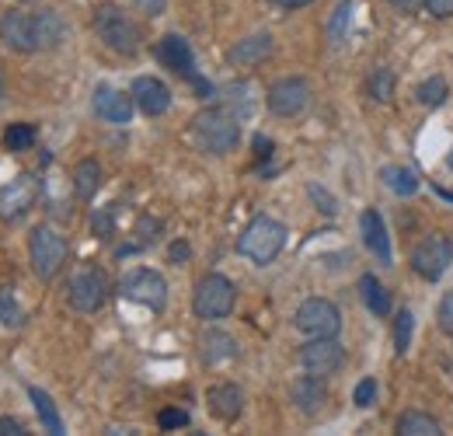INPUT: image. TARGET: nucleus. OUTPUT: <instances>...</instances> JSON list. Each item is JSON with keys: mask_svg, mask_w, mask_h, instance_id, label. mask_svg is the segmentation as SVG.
Masks as SVG:
<instances>
[{"mask_svg": "<svg viewBox=\"0 0 453 436\" xmlns=\"http://www.w3.org/2000/svg\"><path fill=\"white\" fill-rule=\"evenodd\" d=\"M192 140H196L199 151H206V154H230V151L237 147V140H241L237 115L226 112L224 105L196 112V119H192Z\"/></svg>", "mask_w": 453, "mask_h": 436, "instance_id": "f257e3e1", "label": "nucleus"}, {"mask_svg": "<svg viewBox=\"0 0 453 436\" xmlns=\"http://www.w3.org/2000/svg\"><path fill=\"white\" fill-rule=\"evenodd\" d=\"M286 245V223L276 217H255L237 237V255H244L255 266H269Z\"/></svg>", "mask_w": 453, "mask_h": 436, "instance_id": "f03ea898", "label": "nucleus"}, {"mask_svg": "<svg viewBox=\"0 0 453 436\" xmlns=\"http://www.w3.org/2000/svg\"><path fill=\"white\" fill-rule=\"evenodd\" d=\"M95 35L119 56H136L143 46V32L140 25L115 4H102L95 11Z\"/></svg>", "mask_w": 453, "mask_h": 436, "instance_id": "7ed1b4c3", "label": "nucleus"}, {"mask_svg": "<svg viewBox=\"0 0 453 436\" xmlns=\"http://www.w3.org/2000/svg\"><path fill=\"white\" fill-rule=\"evenodd\" d=\"M237 304V286L220 273L203 276L196 283V293H192V311L203 318V322H220L234 311Z\"/></svg>", "mask_w": 453, "mask_h": 436, "instance_id": "20e7f679", "label": "nucleus"}, {"mask_svg": "<svg viewBox=\"0 0 453 436\" xmlns=\"http://www.w3.org/2000/svg\"><path fill=\"white\" fill-rule=\"evenodd\" d=\"M28 259H32V273L39 279H53L66 262V237L53 227L39 223L28 237Z\"/></svg>", "mask_w": 453, "mask_h": 436, "instance_id": "39448f33", "label": "nucleus"}, {"mask_svg": "<svg viewBox=\"0 0 453 436\" xmlns=\"http://www.w3.org/2000/svg\"><path fill=\"white\" fill-rule=\"evenodd\" d=\"M119 293L133 304H143L150 311H165L168 308V279L157 269H129L119 279Z\"/></svg>", "mask_w": 453, "mask_h": 436, "instance_id": "423d86ee", "label": "nucleus"}, {"mask_svg": "<svg viewBox=\"0 0 453 436\" xmlns=\"http://www.w3.org/2000/svg\"><path fill=\"white\" fill-rule=\"evenodd\" d=\"M105 297H109V279H105L102 269H95V266L77 269V273L70 276V283H66V300H70V308L81 311V315L102 311Z\"/></svg>", "mask_w": 453, "mask_h": 436, "instance_id": "0eeeda50", "label": "nucleus"}, {"mask_svg": "<svg viewBox=\"0 0 453 436\" xmlns=\"http://www.w3.org/2000/svg\"><path fill=\"white\" fill-rule=\"evenodd\" d=\"M311 102H314V88H311V81H303V77H283V81H276V84L269 88V95H265L269 112L280 115V119H296V115H303V112L311 109Z\"/></svg>", "mask_w": 453, "mask_h": 436, "instance_id": "6e6552de", "label": "nucleus"}, {"mask_svg": "<svg viewBox=\"0 0 453 436\" xmlns=\"http://www.w3.org/2000/svg\"><path fill=\"white\" fill-rule=\"evenodd\" d=\"M293 325H296V331H303L307 339H328V335H339L342 315L332 300L311 297V300H303V304L296 308Z\"/></svg>", "mask_w": 453, "mask_h": 436, "instance_id": "1a4fd4ad", "label": "nucleus"}, {"mask_svg": "<svg viewBox=\"0 0 453 436\" xmlns=\"http://www.w3.org/2000/svg\"><path fill=\"white\" fill-rule=\"evenodd\" d=\"M453 262V245L443 234H426L415 248H411V269L422 276L426 283H436L447 273V266Z\"/></svg>", "mask_w": 453, "mask_h": 436, "instance_id": "9d476101", "label": "nucleus"}, {"mask_svg": "<svg viewBox=\"0 0 453 436\" xmlns=\"http://www.w3.org/2000/svg\"><path fill=\"white\" fill-rule=\"evenodd\" d=\"M154 56L165 63V66H171L174 74H181L185 81H192V88L199 91V95H210V84L199 77V70H196V56H192V46L181 39V35H165L161 43H157V50H154Z\"/></svg>", "mask_w": 453, "mask_h": 436, "instance_id": "9b49d317", "label": "nucleus"}, {"mask_svg": "<svg viewBox=\"0 0 453 436\" xmlns=\"http://www.w3.org/2000/svg\"><path fill=\"white\" fill-rule=\"evenodd\" d=\"M345 360V349L339 346L335 335L328 339H311L307 346H300V367L303 374H314V378H332Z\"/></svg>", "mask_w": 453, "mask_h": 436, "instance_id": "f8f14e48", "label": "nucleus"}, {"mask_svg": "<svg viewBox=\"0 0 453 436\" xmlns=\"http://www.w3.org/2000/svg\"><path fill=\"white\" fill-rule=\"evenodd\" d=\"M0 43L14 53H35L39 43H35V18L11 7L0 14Z\"/></svg>", "mask_w": 453, "mask_h": 436, "instance_id": "ddd939ff", "label": "nucleus"}, {"mask_svg": "<svg viewBox=\"0 0 453 436\" xmlns=\"http://www.w3.org/2000/svg\"><path fill=\"white\" fill-rule=\"evenodd\" d=\"M39 199V182L32 175H18L11 185L0 189V217L4 220H18L25 217Z\"/></svg>", "mask_w": 453, "mask_h": 436, "instance_id": "4468645a", "label": "nucleus"}, {"mask_svg": "<svg viewBox=\"0 0 453 436\" xmlns=\"http://www.w3.org/2000/svg\"><path fill=\"white\" fill-rule=\"evenodd\" d=\"M129 95L143 115H165L171 109V88L157 77H136Z\"/></svg>", "mask_w": 453, "mask_h": 436, "instance_id": "2eb2a0df", "label": "nucleus"}, {"mask_svg": "<svg viewBox=\"0 0 453 436\" xmlns=\"http://www.w3.org/2000/svg\"><path fill=\"white\" fill-rule=\"evenodd\" d=\"M359 234H363V245H366L384 266L395 262V255H391V237H388V223H384V217H380L377 210H363V217H359Z\"/></svg>", "mask_w": 453, "mask_h": 436, "instance_id": "dca6fc26", "label": "nucleus"}, {"mask_svg": "<svg viewBox=\"0 0 453 436\" xmlns=\"http://www.w3.org/2000/svg\"><path fill=\"white\" fill-rule=\"evenodd\" d=\"M133 109H136V102H133V95H126V91H115L109 84H102V88L95 91V112H98L105 122L126 126V122L133 119Z\"/></svg>", "mask_w": 453, "mask_h": 436, "instance_id": "f3484780", "label": "nucleus"}, {"mask_svg": "<svg viewBox=\"0 0 453 436\" xmlns=\"http://www.w3.org/2000/svg\"><path fill=\"white\" fill-rule=\"evenodd\" d=\"M269 56H273V35L269 32H255V35H248V39H241V43H234L226 50V63L230 66H258Z\"/></svg>", "mask_w": 453, "mask_h": 436, "instance_id": "a211bd4d", "label": "nucleus"}, {"mask_svg": "<svg viewBox=\"0 0 453 436\" xmlns=\"http://www.w3.org/2000/svg\"><path fill=\"white\" fill-rule=\"evenodd\" d=\"M289 394H293V405H296L303 416H318V412H321V405L328 401L325 378H314V374L296 378V381H293V387H289Z\"/></svg>", "mask_w": 453, "mask_h": 436, "instance_id": "6ab92c4d", "label": "nucleus"}, {"mask_svg": "<svg viewBox=\"0 0 453 436\" xmlns=\"http://www.w3.org/2000/svg\"><path fill=\"white\" fill-rule=\"evenodd\" d=\"M206 405H210V412H213L217 419L234 423V419L241 416V409H244V394H241L237 384H213V387L206 391Z\"/></svg>", "mask_w": 453, "mask_h": 436, "instance_id": "aec40b11", "label": "nucleus"}, {"mask_svg": "<svg viewBox=\"0 0 453 436\" xmlns=\"http://www.w3.org/2000/svg\"><path fill=\"white\" fill-rule=\"evenodd\" d=\"M199 353H203V360H206L210 367L226 363V360L237 356V339H234L230 331H224V328H206V331L199 335Z\"/></svg>", "mask_w": 453, "mask_h": 436, "instance_id": "412c9836", "label": "nucleus"}, {"mask_svg": "<svg viewBox=\"0 0 453 436\" xmlns=\"http://www.w3.org/2000/svg\"><path fill=\"white\" fill-rule=\"evenodd\" d=\"M35 43L39 50H57L59 43L66 39V21L59 18L57 11H35Z\"/></svg>", "mask_w": 453, "mask_h": 436, "instance_id": "4be33fe9", "label": "nucleus"}, {"mask_svg": "<svg viewBox=\"0 0 453 436\" xmlns=\"http://www.w3.org/2000/svg\"><path fill=\"white\" fill-rule=\"evenodd\" d=\"M98 189H102V164L95 158H84L73 167V192H77V199L91 203L98 196Z\"/></svg>", "mask_w": 453, "mask_h": 436, "instance_id": "5701e85b", "label": "nucleus"}, {"mask_svg": "<svg viewBox=\"0 0 453 436\" xmlns=\"http://www.w3.org/2000/svg\"><path fill=\"white\" fill-rule=\"evenodd\" d=\"M359 293H363V304L370 308V315H377V318L391 315V293L377 276H359Z\"/></svg>", "mask_w": 453, "mask_h": 436, "instance_id": "b1692460", "label": "nucleus"}, {"mask_svg": "<svg viewBox=\"0 0 453 436\" xmlns=\"http://www.w3.org/2000/svg\"><path fill=\"white\" fill-rule=\"evenodd\" d=\"M380 182L395 192V196H415L418 192V175L401 167V164H384L380 167Z\"/></svg>", "mask_w": 453, "mask_h": 436, "instance_id": "393cba45", "label": "nucleus"}, {"mask_svg": "<svg viewBox=\"0 0 453 436\" xmlns=\"http://www.w3.org/2000/svg\"><path fill=\"white\" fill-rule=\"evenodd\" d=\"M28 398H32V405H35L39 423L46 426V433H53V436L63 433V419H59V412H57V401H53L42 387H28Z\"/></svg>", "mask_w": 453, "mask_h": 436, "instance_id": "a878e982", "label": "nucleus"}, {"mask_svg": "<svg viewBox=\"0 0 453 436\" xmlns=\"http://www.w3.org/2000/svg\"><path fill=\"white\" fill-rule=\"evenodd\" d=\"M401 436H440V423L426 412H404L395 426Z\"/></svg>", "mask_w": 453, "mask_h": 436, "instance_id": "bb28decb", "label": "nucleus"}, {"mask_svg": "<svg viewBox=\"0 0 453 436\" xmlns=\"http://www.w3.org/2000/svg\"><path fill=\"white\" fill-rule=\"evenodd\" d=\"M447 95H450V88H447L443 77H426V81L415 88V98H418L426 109H440V105L447 102Z\"/></svg>", "mask_w": 453, "mask_h": 436, "instance_id": "cd10ccee", "label": "nucleus"}, {"mask_svg": "<svg viewBox=\"0 0 453 436\" xmlns=\"http://www.w3.org/2000/svg\"><path fill=\"white\" fill-rule=\"evenodd\" d=\"M366 88H370V98H373V102H391V98H395V70L377 66V70L370 74Z\"/></svg>", "mask_w": 453, "mask_h": 436, "instance_id": "c85d7f7f", "label": "nucleus"}, {"mask_svg": "<svg viewBox=\"0 0 453 436\" xmlns=\"http://www.w3.org/2000/svg\"><path fill=\"white\" fill-rule=\"evenodd\" d=\"M4 147L14 151V154L35 147V126H32V122H14V126H7V129H4Z\"/></svg>", "mask_w": 453, "mask_h": 436, "instance_id": "c756f323", "label": "nucleus"}, {"mask_svg": "<svg viewBox=\"0 0 453 436\" xmlns=\"http://www.w3.org/2000/svg\"><path fill=\"white\" fill-rule=\"evenodd\" d=\"M0 322L7 328L25 325V308L18 304V293L11 286H0Z\"/></svg>", "mask_w": 453, "mask_h": 436, "instance_id": "7c9ffc66", "label": "nucleus"}, {"mask_svg": "<svg viewBox=\"0 0 453 436\" xmlns=\"http://www.w3.org/2000/svg\"><path fill=\"white\" fill-rule=\"evenodd\" d=\"M411 331H415V315L404 308V311H397V318H395V353L397 356L408 353V346H411Z\"/></svg>", "mask_w": 453, "mask_h": 436, "instance_id": "2f4dec72", "label": "nucleus"}, {"mask_svg": "<svg viewBox=\"0 0 453 436\" xmlns=\"http://www.w3.org/2000/svg\"><path fill=\"white\" fill-rule=\"evenodd\" d=\"M349 11H352V0H339V7L332 11V21H328V43L339 46L342 35H345V25H349Z\"/></svg>", "mask_w": 453, "mask_h": 436, "instance_id": "473e14b6", "label": "nucleus"}, {"mask_svg": "<svg viewBox=\"0 0 453 436\" xmlns=\"http://www.w3.org/2000/svg\"><path fill=\"white\" fill-rule=\"evenodd\" d=\"M188 423H192V416L185 409H178V405H168V409L157 412V426L161 430H185Z\"/></svg>", "mask_w": 453, "mask_h": 436, "instance_id": "72a5a7b5", "label": "nucleus"}, {"mask_svg": "<svg viewBox=\"0 0 453 436\" xmlns=\"http://www.w3.org/2000/svg\"><path fill=\"white\" fill-rule=\"evenodd\" d=\"M373 398H377V381H373V378H363V381L356 384V391H352V405L370 409V405H373Z\"/></svg>", "mask_w": 453, "mask_h": 436, "instance_id": "f704fd0d", "label": "nucleus"}, {"mask_svg": "<svg viewBox=\"0 0 453 436\" xmlns=\"http://www.w3.org/2000/svg\"><path fill=\"white\" fill-rule=\"evenodd\" d=\"M436 318H440V328H443V335H450V339H453V290H447V293H443Z\"/></svg>", "mask_w": 453, "mask_h": 436, "instance_id": "c9c22d12", "label": "nucleus"}, {"mask_svg": "<svg viewBox=\"0 0 453 436\" xmlns=\"http://www.w3.org/2000/svg\"><path fill=\"white\" fill-rule=\"evenodd\" d=\"M112 214H115V206H109V210H98V214L91 217V227H95V234H102V237H112V234H115Z\"/></svg>", "mask_w": 453, "mask_h": 436, "instance_id": "e433bc0d", "label": "nucleus"}, {"mask_svg": "<svg viewBox=\"0 0 453 436\" xmlns=\"http://www.w3.org/2000/svg\"><path fill=\"white\" fill-rule=\"evenodd\" d=\"M307 192H311V199H314V203H321V214H328V217L335 214V199H332L318 182H311V185H307Z\"/></svg>", "mask_w": 453, "mask_h": 436, "instance_id": "4c0bfd02", "label": "nucleus"}, {"mask_svg": "<svg viewBox=\"0 0 453 436\" xmlns=\"http://www.w3.org/2000/svg\"><path fill=\"white\" fill-rule=\"evenodd\" d=\"M133 7H136L140 14H147V18H161L165 7H168V0H133Z\"/></svg>", "mask_w": 453, "mask_h": 436, "instance_id": "58836bf2", "label": "nucleus"}, {"mask_svg": "<svg viewBox=\"0 0 453 436\" xmlns=\"http://www.w3.org/2000/svg\"><path fill=\"white\" fill-rule=\"evenodd\" d=\"M0 436H25V423L14 416H0Z\"/></svg>", "mask_w": 453, "mask_h": 436, "instance_id": "ea45409f", "label": "nucleus"}, {"mask_svg": "<svg viewBox=\"0 0 453 436\" xmlns=\"http://www.w3.org/2000/svg\"><path fill=\"white\" fill-rule=\"evenodd\" d=\"M426 11L433 18H453V0H426Z\"/></svg>", "mask_w": 453, "mask_h": 436, "instance_id": "a19ab883", "label": "nucleus"}, {"mask_svg": "<svg viewBox=\"0 0 453 436\" xmlns=\"http://www.w3.org/2000/svg\"><path fill=\"white\" fill-rule=\"evenodd\" d=\"M188 255H192V248H188L185 241H174V245H171V252H168V259H171V262H185Z\"/></svg>", "mask_w": 453, "mask_h": 436, "instance_id": "79ce46f5", "label": "nucleus"}, {"mask_svg": "<svg viewBox=\"0 0 453 436\" xmlns=\"http://www.w3.org/2000/svg\"><path fill=\"white\" fill-rule=\"evenodd\" d=\"M401 14H415L418 7H426V0H391Z\"/></svg>", "mask_w": 453, "mask_h": 436, "instance_id": "37998d69", "label": "nucleus"}, {"mask_svg": "<svg viewBox=\"0 0 453 436\" xmlns=\"http://www.w3.org/2000/svg\"><path fill=\"white\" fill-rule=\"evenodd\" d=\"M255 151H258V158H262V161H265V158H273V140L255 136Z\"/></svg>", "mask_w": 453, "mask_h": 436, "instance_id": "c03bdc74", "label": "nucleus"}, {"mask_svg": "<svg viewBox=\"0 0 453 436\" xmlns=\"http://www.w3.org/2000/svg\"><path fill=\"white\" fill-rule=\"evenodd\" d=\"M273 4H280V7H307L311 0H273Z\"/></svg>", "mask_w": 453, "mask_h": 436, "instance_id": "a18cd8bd", "label": "nucleus"}, {"mask_svg": "<svg viewBox=\"0 0 453 436\" xmlns=\"http://www.w3.org/2000/svg\"><path fill=\"white\" fill-rule=\"evenodd\" d=\"M436 192H440L443 199H450V203H453V192H447V189H436Z\"/></svg>", "mask_w": 453, "mask_h": 436, "instance_id": "49530a36", "label": "nucleus"}]
</instances>
